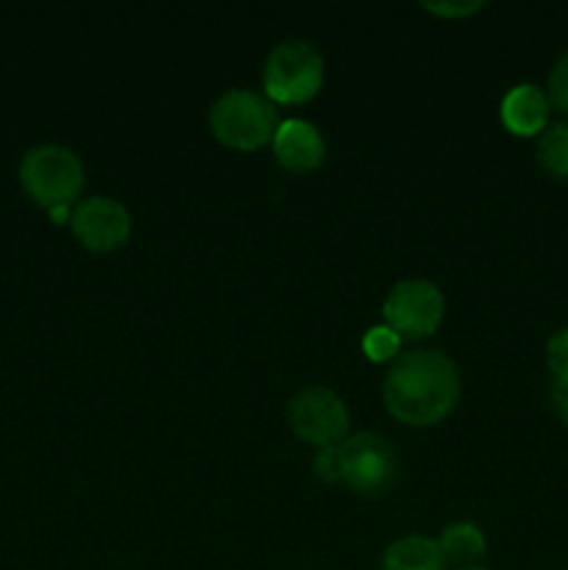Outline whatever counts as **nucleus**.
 Wrapping results in <instances>:
<instances>
[{"mask_svg":"<svg viewBox=\"0 0 568 570\" xmlns=\"http://www.w3.org/2000/svg\"><path fill=\"white\" fill-rule=\"evenodd\" d=\"M460 390V371L443 351L415 348L390 362L382 399L399 423L434 426L454 412Z\"/></svg>","mask_w":568,"mask_h":570,"instance_id":"obj_1","label":"nucleus"},{"mask_svg":"<svg viewBox=\"0 0 568 570\" xmlns=\"http://www.w3.org/2000/svg\"><path fill=\"white\" fill-rule=\"evenodd\" d=\"M276 104L254 89H226L209 109L212 137L234 150H259L278 128Z\"/></svg>","mask_w":568,"mask_h":570,"instance_id":"obj_2","label":"nucleus"},{"mask_svg":"<svg viewBox=\"0 0 568 570\" xmlns=\"http://www.w3.org/2000/svg\"><path fill=\"white\" fill-rule=\"evenodd\" d=\"M20 184L42 209H72L84 189V165L65 145H37L22 156Z\"/></svg>","mask_w":568,"mask_h":570,"instance_id":"obj_3","label":"nucleus"},{"mask_svg":"<svg viewBox=\"0 0 568 570\" xmlns=\"http://www.w3.org/2000/svg\"><path fill=\"white\" fill-rule=\"evenodd\" d=\"M326 78V65L315 45L290 39L271 50L262 70V87L271 104L298 106L315 98Z\"/></svg>","mask_w":568,"mask_h":570,"instance_id":"obj_4","label":"nucleus"},{"mask_svg":"<svg viewBox=\"0 0 568 570\" xmlns=\"http://www.w3.org/2000/svg\"><path fill=\"white\" fill-rule=\"evenodd\" d=\"M399 476V456L388 438L376 432H356L340 443V482L354 493L382 495Z\"/></svg>","mask_w":568,"mask_h":570,"instance_id":"obj_5","label":"nucleus"},{"mask_svg":"<svg viewBox=\"0 0 568 570\" xmlns=\"http://www.w3.org/2000/svg\"><path fill=\"white\" fill-rule=\"evenodd\" d=\"M287 421L295 438L315 449L340 445L349 438V410L329 387H304L290 399Z\"/></svg>","mask_w":568,"mask_h":570,"instance_id":"obj_6","label":"nucleus"},{"mask_svg":"<svg viewBox=\"0 0 568 570\" xmlns=\"http://www.w3.org/2000/svg\"><path fill=\"white\" fill-rule=\"evenodd\" d=\"M384 326L399 337L421 340L434 334L445 315V298L440 287L429 278H407L388 293L382 304Z\"/></svg>","mask_w":568,"mask_h":570,"instance_id":"obj_7","label":"nucleus"},{"mask_svg":"<svg viewBox=\"0 0 568 570\" xmlns=\"http://www.w3.org/2000/svg\"><path fill=\"white\" fill-rule=\"evenodd\" d=\"M70 228L87 250L109 254V250L126 245V239L131 237V215L120 200L95 195V198L72 206Z\"/></svg>","mask_w":568,"mask_h":570,"instance_id":"obj_8","label":"nucleus"},{"mask_svg":"<svg viewBox=\"0 0 568 570\" xmlns=\"http://www.w3.org/2000/svg\"><path fill=\"white\" fill-rule=\"evenodd\" d=\"M271 145L278 165L290 173H312L326 159L323 134L310 120H298V117L278 122Z\"/></svg>","mask_w":568,"mask_h":570,"instance_id":"obj_9","label":"nucleus"},{"mask_svg":"<svg viewBox=\"0 0 568 570\" xmlns=\"http://www.w3.org/2000/svg\"><path fill=\"white\" fill-rule=\"evenodd\" d=\"M501 126L516 137H540L549 128V95L535 83H518L501 98Z\"/></svg>","mask_w":568,"mask_h":570,"instance_id":"obj_10","label":"nucleus"},{"mask_svg":"<svg viewBox=\"0 0 568 570\" xmlns=\"http://www.w3.org/2000/svg\"><path fill=\"white\" fill-rule=\"evenodd\" d=\"M445 557L438 540L427 534H407L388 546L382 570H445Z\"/></svg>","mask_w":568,"mask_h":570,"instance_id":"obj_11","label":"nucleus"},{"mask_svg":"<svg viewBox=\"0 0 568 570\" xmlns=\"http://www.w3.org/2000/svg\"><path fill=\"white\" fill-rule=\"evenodd\" d=\"M438 543L445 557V566H451L454 570L479 566V560H482L484 551H488L484 532L477 527V523H468V521L445 527Z\"/></svg>","mask_w":568,"mask_h":570,"instance_id":"obj_12","label":"nucleus"},{"mask_svg":"<svg viewBox=\"0 0 568 570\" xmlns=\"http://www.w3.org/2000/svg\"><path fill=\"white\" fill-rule=\"evenodd\" d=\"M538 165L557 181H568V122H551L538 137Z\"/></svg>","mask_w":568,"mask_h":570,"instance_id":"obj_13","label":"nucleus"},{"mask_svg":"<svg viewBox=\"0 0 568 570\" xmlns=\"http://www.w3.org/2000/svg\"><path fill=\"white\" fill-rule=\"evenodd\" d=\"M399 351L401 337L390 326H373L362 337V354L371 362H393Z\"/></svg>","mask_w":568,"mask_h":570,"instance_id":"obj_14","label":"nucleus"},{"mask_svg":"<svg viewBox=\"0 0 568 570\" xmlns=\"http://www.w3.org/2000/svg\"><path fill=\"white\" fill-rule=\"evenodd\" d=\"M546 95H549V104L555 106L560 115L568 117V50L555 61V67H551Z\"/></svg>","mask_w":568,"mask_h":570,"instance_id":"obj_15","label":"nucleus"},{"mask_svg":"<svg viewBox=\"0 0 568 570\" xmlns=\"http://www.w3.org/2000/svg\"><path fill=\"white\" fill-rule=\"evenodd\" d=\"M312 471L321 482L340 484V445H326L317 449L315 460H312Z\"/></svg>","mask_w":568,"mask_h":570,"instance_id":"obj_16","label":"nucleus"},{"mask_svg":"<svg viewBox=\"0 0 568 570\" xmlns=\"http://www.w3.org/2000/svg\"><path fill=\"white\" fill-rule=\"evenodd\" d=\"M546 365H549L551 376L568 373V326L551 334L549 343H546Z\"/></svg>","mask_w":568,"mask_h":570,"instance_id":"obj_17","label":"nucleus"},{"mask_svg":"<svg viewBox=\"0 0 568 570\" xmlns=\"http://www.w3.org/2000/svg\"><path fill=\"white\" fill-rule=\"evenodd\" d=\"M551 404H555L560 421L568 426V373L551 376Z\"/></svg>","mask_w":568,"mask_h":570,"instance_id":"obj_18","label":"nucleus"},{"mask_svg":"<svg viewBox=\"0 0 568 570\" xmlns=\"http://www.w3.org/2000/svg\"><path fill=\"white\" fill-rule=\"evenodd\" d=\"M423 9L440 17H468L482 9V3H423Z\"/></svg>","mask_w":568,"mask_h":570,"instance_id":"obj_19","label":"nucleus"},{"mask_svg":"<svg viewBox=\"0 0 568 570\" xmlns=\"http://www.w3.org/2000/svg\"><path fill=\"white\" fill-rule=\"evenodd\" d=\"M460 570H488V568H482V566H473V568H460Z\"/></svg>","mask_w":568,"mask_h":570,"instance_id":"obj_20","label":"nucleus"}]
</instances>
